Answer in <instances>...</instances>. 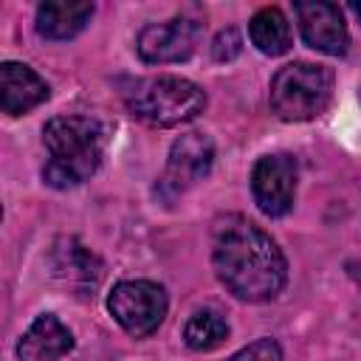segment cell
I'll list each match as a JSON object with an SVG mask.
<instances>
[{"label":"cell","mask_w":361,"mask_h":361,"mask_svg":"<svg viewBox=\"0 0 361 361\" xmlns=\"http://www.w3.org/2000/svg\"><path fill=\"white\" fill-rule=\"evenodd\" d=\"M54 271L59 276H65L68 282H85V285H96L99 276H102V265L99 259L82 248L76 240H68L65 248H56V262H54Z\"/></svg>","instance_id":"5bb4252c"},{"label":"cell","mask_w":361,"mask_h":361,"mask_svg":"<svg viewBox=\"0 0 361 361\" xmlns=\"http://www.w3.org/2000/svg\"><path fill=\"white\" fill-rule=\"evenodd\" d=\"M293 14L299 20L302 39L322 54L338 56L350 45V34L344 25V14L336 3L310 0V3H293Z\"/></svg>","instance_id":"ba28073f"},{"label":"cell","mask_w":361,"mask_h":361,"mask_svg":"<svg viewBox=\"0 0 361 361\" xmlns=\"http://www.w3.org/2000/svg\"><path fill=\"white\" fill-rule=\"evenodd\" d=\"M93 17V3L87 0H45L37 8V31L45 39H71Z\"/></svg>","instance_id":"7c38bea8"},{"label":"cell","mask_w":361,"mask_h":361,"mask_svg":"<svg viewBox=\"0 0 361 361\" xmlns=\"http://www.w3.org/2000/svg\"><path fill=\"white\" fill-rule=\"evenodd\" d=\"M333 96V73L324 65L290 62L271 79V107L282 121H307L324 113Z\"/></svg>","instance_id":"277c9868"},{"label":"cell","mask_w":361,"mask_h":361,"mask_svg":"<svg viewBox=\"0 0 361 361\" xmlns=\"http://www.w3.org/2000/svg\"><path fill=\"white\" fill-rule=\"evenodd\" d=\"M240 48H243L240 34H237L234 28H226V31L217 34V39H214V45H212V54H214L217 62H228V59H234V56L240 54Z\"/></svg>","instance_id":"e0dca14e"},{"label":"cell","mask_w":361,"mask_h":361,"mask_svg":"<svg viewBox=\"0 0 361 361\" xmlns=\"http://www.w3.org/2000/svg\"><path fill=\"white\" fill-rule=\"evenodd\" d=\"M110 316L130 336H149L166 316V293L149 279H124L107 296Z\"/></svg>","instance_id":"5b68a950"},{"label":"cell","mask_w":361,"mask_h":361,"mask_svg":"<svg viewBox=\"0 0 361 361\" xmlns=\"http://www.w3.org/2000/svg\"><path fill=\"white\" fill-rule=\"evenodd\" d=\"M228 361H282V350L274 338H257L254 344L237 350Z\"/></svg>","instance_id":"2e32d148"},{"label":"cell","mask_w":361,"mask_h":361,"mask_svg":"<svg viewBox=\"0 0 361 361\" xmlns=\"http://www.w3.org/2000/svg\"><path fill=\"white\" fill-rule=\"evenodd\" d=\"M212 164H214L212 138L203 133H186L169 149L164 186H169L172 192H183V189L195 186L197 180H203L212 172Z\"/></svg>","instance_id":"9c48e42d"},{"label":"cell","mask_w":361,"mask_h":361,"mask_svg":"<svg viewBox=\"0 0 361 361\" xmlns=\"http://www.w3.org/2000/svg\"><path fill=\"white\" fill-rule=\"evenodd\" d=\"M203 37V25L200 20L189 17V14H178L166 23H155L147 25L138 34V54L144 62L149 65H166V62H183L192 56V51L197 48Z\"/></svg>","instance_id":"8992f818"},{"label":"cell","mask_w":361,"mask_h":361,"mask_svg":"<svg viewBox=\"0 0 361 361\" xmlns=\"http://www.w3.org/2000/svg\"><path fill=\"white\" fill-rule=\"evenodd\" d=\"M226 336H228V324L217 310H197L183 327V341L197 353H209L220 347Z\"/></svg>","instance_id":"9a60e30c"},{"label":"cell","mask_w":361,"mask_h":361,"mask_svg":"<svg viewBox=\"0 0 361 361\" xmlns=\"http://www.w3.org/2000/svg\"><path fill=\"white\" fill-rule=\"evenodd\" d=\"M212 265L228 293L243 302H268L288 279L279 245L243 214L217 220L212 234Z\"/></svg>","instance_id":"6da1fadb"},{"label":"cell","mask_w":361,"mask_h":361,"mask_svg":"<svg viewBox=\"0 0 361 361\" xmlns=\"http://www.w3.org/2000/svg\"><path fill=\"white\" fill-rule=\"evenodd\" d=\"M248 37H251V42L257 45V51L265 54V56H279V54H285V51L290 48V42H293L288 17H285L279 8H274V6L259 8V11L251 17V23H248Z\"/></svg>","instance_id":"4fadbf2b"},{"label":"cell","mask_w":361,"mask_h":361,"mask_svg":"<svg viewBox=\"0 0 361 361\" xmlns=\"http://www.w3.org/2000/svg\"><path fill=\"white\" fill-rule=\"evenodd\" d=\"M127 107L135 118L152 127H178L192 121L206 107V93L180 76H155L138 82L127 93Z\"/></svg>","instance_id":"3957f363"},{"label":"cell","mask_w":361,"mask_h":361,"mask_svg":"<svg viewBox=\"0 0 361 361\" xmlns=\"http://www.w3.org/2000/svg\"><path fill=\"white\" fill-rule=\"evenodd\" d=\"M71 350H73L71 330L54 313H42L23 333L17 344V358L20 361H62Z\"/></svg>","instance_id":"30bf717a"},{"label":"cell","mask_w":361,"mask_h":361,"mask_svg":"<svg viewBox=\"0 0 361 361\" xmlns=\"http://www.w3.org/2000/svg\"><path fill=\"white\" fill-rule=\"evenodd\" d=\"M254 203L268 217H282L290 212L296 197V161L288 152L262 155L251 172Z\"/></svg>","instance_id":"52a82bcc"},{"label":"cell","mask_w":361,"mask_h":361,"mask_svg":"<svg viewBox=\"0 0 361 361\" xmlns=\"http://www.w3.org/2000/svg\"><path fill=\"white\" fill-rule=\"evenodd\" d=\"M42 141L48 161L42 178L54 189H71L85 183L102 164L107 133L99 118L90 116H56L45 124Z\"/></svg>","instance_id":"7a4b0ae2"},{"label":"cell","mask_w":361,"mask_h":361,"mask_svg":"<svg viewBox=\"0 0 361 361\" xmlns=\"http://www.w3.org/2000/svg\"><path fill=\"white\" fill-rule=\"evenodd\" d=\"M48 99L45 79L23 62L0 65V104L8 116H23Z\"/></svg>","instance_id":"8fae6325"},{"label":"cell","mask_w":361,"mask_h":361,"mask_svg":"<svg viewBox=\"0 0 361 361\" xmlns=\"http://www.w3.org/2000/svg\"><path fill=\"white\" fill-rule=\"evenodd\" d=\"M350 8H353V11H355V17H358V20H361V3H353V6H350Z\"/></svg>","instance_id":"ac0fdd59"}]
</instances>
